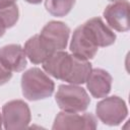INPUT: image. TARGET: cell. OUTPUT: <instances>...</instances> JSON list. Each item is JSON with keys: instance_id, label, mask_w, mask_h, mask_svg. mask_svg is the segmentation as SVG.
<instances>
[{"instance_id": "obj_1", "label": "cell", "mask_w": 130, "mask_h": 130, "mask_svg": "<svg viewBox=\"0 0 130 130\" xmlns=\"http://www.w3.org/2000/svg\"><path fill=\"white\" fill-rule=\"evenodd\" d=\"M55 84L40 68H30L21 76L22 94L28 101H39L52 95Z\"/></svg>"}, {"instance_id": "obj_5", "label": "cell", "mask_w": 130, "mask_h": 130, "mask_svg": "<svg viewBox=\"0 0 130 130\" xmlns=\"http://www.w3.org/2000/svg\"><path fill=\"white\" fill-rule=\"evenodd\" d=\"M70 28L61 21H50L42 29L40 37L45 45L54 53L66 48Z\"/></svg>"}, {"instance_id": "obj_2", "label": "cell", "mask_w": 130, "mask_h": 130, "mask_svg": "<svg viewBox=\"0 0 130 130\" xmlns=\"http://www.w3.org/2000/svg\"><path fill=\"white\" fill-rule=\"evenodd\" d=\"M56 103L64 112L78 113L87 109L90 99L84 88L77 84H62L56 95Z\"/></svg>"}, {"instance_id": "obj_15", "label": "cell", "mask_w": 130, "mask_h": 130, "mask_svg": "<svg viewBox=\"0 0 130 130\" xmlns=\"http://www.w3.org/2000/svg\"><path fill=\"white\" fill-rule=\"evenodd\" d=\"M75 1L76 0H46L45 7L53 16L62 17L71 11Z\"/></svg>"}, {"instance_id": "obj_17", "label": "cell", "mask_w": 130, "mask_h": 130, "mask_svg": "<svg viewBox=\"0 0 130 130\" xmlns=\"http://www.w3.org/2000/svg\"><path fill=\"white\" fill-rule=\"evenodd\" d=\"M15 2H16V0H0V9L14 5Z\"/></svg>"}, {"instance_id": "obj_11", "label": "cell", "mask_w": 130, "mask_h": 130, "mask_svg": "<svg viewBox=\"0 0 130 130\" xmlns=\"http://www.w3.org/2000/svg\"><path fill=\"white\" fill-rule=\"evenodd\" d=\"M85 82L87 89L93 98H105L111 90L112 76L104 69L94 68L90 70Z\"/></svg>"}, {"instance_id": "obj_10", "label": "cell", "mask_w": 130, "mask_h": 130, "mask_svg": "<svg viewBox=\"0 0 130 130\" xmlns=\"http://www.w3.org/2000/svg\"><path fill=\"white\" fill-rule=\"evenodd\" d=\"M72 55L62 51L54 52L49 58L43 62L44 70L51 76L65 80L71 65Z\"/></svg>"}, {"instance_id": "obj_7", "label": "cell", "mask_w": 130, "mask_h": 130, "mask_svg": "<svg viewBox=\"0 0 130 130\" xmlns=\"http://www.w3.org/2000/svg\"><path fill=\"white\" fill-rule=\"evenodd\" d=\"M96 119L90 113L78 115L76 113L61 112L54 121V130H67V129H95Z\"/></svg>"}, {"instance_id": "obj_12", "label": "cell", "mask_w": 130, "mask_h": 130, "mask_svg": "<svg viewBox=\"0 0 130 130\" xmlns=\"http://www.w3.org/2000/svg\"><path fill=\"white\" fill-rule=\"evenodd\" d=\"M98 47H108L115 43L116 35L100 17H92L83 23Z\"/></svg>"}, {"instance_id": "obj_20", "label": "cell", "mask_w": 130, "mask_h": 130, "mask_svg": "<svg viewBox=\"0 0 130 130\" xmlns=\"http://www.w3.org/2000/svg\"><path fill=\"white\" fill-rule=\"evenodd\" d=\"M2 124H3V120H2V115L0 114V129L2 128Z\"/></svg>"}, {"instance_id": "obj_8", "label": "cell", "mask_w": 130, "mask_h": 130, "mask_svg": "<svg viewBox=\"0 0 130 130\" xmlns=\"http://www.w3.org/2000/svg\"><path fill=\"white\" fill-rule=\"evenodd\" d=\"M104 17L111 27L118 31L129 29V3L127 0H113L104 10Z\"/></svg>"}, {"instance_id": "obj_9", "label": "cell", "mask_w": 130, "mask_h": 130, "mask_svg": "<svg viewBox=\"0 0 130 130\" xmlns=\"http://www.w3.org/2000/svg\"><path fill=\"white\" fill-rule=\"evenodd\" d=\"M26 63V55L19 45L11 44L0 48V64L10 72L22 71Z\"/></svg>"}, {"instance_id": "obj_16", "label": "cell", "mask_w": 130, "mask_h": 130, "mask_svg": "<svg viewBox=\"0 0 130 130\" xmlns=\"http://www.w3.org/2000/svg\"><path fill=\"white\" fill-rule=\"evenodd\" d=\"M12 76V73L5 69L1 64H0V85H3L4 83H6Z\"/></svg>"}, {"instance_id": "obj_14", "label": "cell", "mask_w": 130, "mask_h": 130, "mask_svg": "<svg viewBox=\"0 0 130 130\" xmlns=\"http://www.w3.org/2000/svg\"><path fill=\"white\" fill-rule=\"evenodd\" d=\"M90 70L91 65L88 62V60L81 59L72 55L70 69L64 81L70 84H82L86 81L90 73Z\"/></svg>"}, {"instance_id": "obj_6", "label": "cell", "mask_w": 130, "mask_h": 130, "mask_svg": "<svg viewBox=\"0 0 130 130\" xmlns=\"http://www.w3.org/2000/svg\"><path fill=\"white\" fill-rule=\"evenodd\" d=\"M98 48L99 47L84 24L78 26L74 30L70 43V51L72 55L81 59L89 60L95 56Z\"/></svg>"}, {"instance_id": "obj_19", "label": "cell", "mask_w": 130, "mask_h": 130, "mask_svg": "<svg viewBox=\"0 0 130 130\" xmlns=\"http://www.w3.org/2000/svg\"><path fill=\"white\" fill-rule=\"evenodd\" d=\"M26 2H28V3H31V4H38V3H40L42 0H25Z\"/></svg>"}, {"instance_id": "obj_13", "label": "cell", "mask_w": 130, "mask_h": 130, "mask_svg": "<svg viewBox=\"0 0 130 130\" xmlns=\"http://www.w3.org/2000/svg\"><path fill=\"white\" fill-rule=\"evenodd\" d=\"M24 53L26 57L34 64L43 63L47 58H49L53 52L45 45L40 35H36L29 38L24 45Z\"/></svg>"}, {"instance_id": "obj_3", "label": "cell", "mask_w": 130, "mask_h": 130, "mask_svg": "<svg viewBox=\"0 0 130 130\" xmlns=\"http://www.w3.org/2000/svg\"><path fill=\"white\" fill-rule=\"evenodd\" d=\"M98 118L106 125L117 126L127 117L128 110L125 102L116 95L101 101L95 108Z\"/></svg>"}, {"instance_id": "obj_18", "label": "cell", "mask_w": 130, "mask_h": 130, "mask_svg": "<svg viewBox=\"0 0 130 130\" xmlns=\"http://www.w3.org/2000/svg\"><path fill=\"white\" fill-rule=\"evenodd\" d=\"M6 28H7V25H6L5 21L3 20L2 16L0 15V38H1V37L4 35V32H5Z\"/></svg>"}, {"instance_id": "obj_4", "label": "cell", "mask_w": 130, "mask_h": 130, "mask_svg": "<svg viewBox=\"0 0 130 130\" xmlns=\"http://www.w3.org/2000/svg\"><path fill=\"white\" fill-rule=\"evenodd\" d=\"M2 120L5 129H24L30 122V111L23 101L14 100L2 108Z\"/></svg>"}]
</instances>
